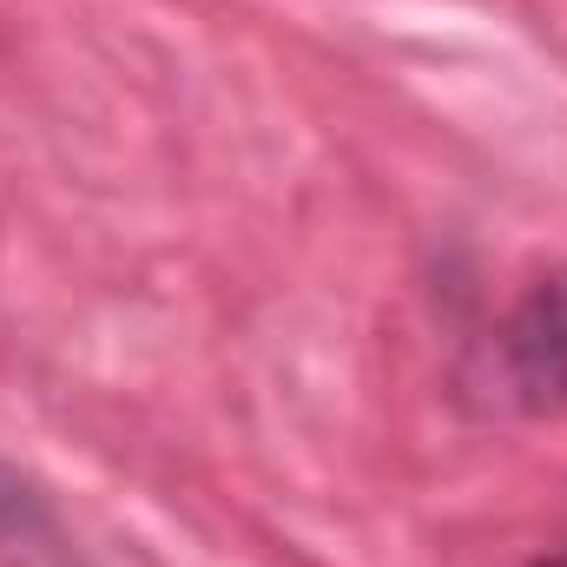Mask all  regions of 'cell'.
<instances>
[{
  "label": "cell",
  "mask_w": 567,
  "mask_h": 567,
  "mask_svg": "<svg viewBox=\"0 0 567 567\" xmlns=\"http://www.w3.org/2000/svg\"><path fill=\"white\" fill-rule=\"evenodd\" d=\"M495 363L522 410H567V271L542 278L508 310Z\"/></svg>",
  "instance_id": "1"
},
{
  "label": "cell",
  "mask_w": 567,
  "mask_h": 567,
  "mask_svg": "<svg viewBox=\"0 0 567 567\" xmlns=\"http://www.w3.org/2000/svg\"><path fill=\"white\" fill-rule=\"evenodd\" d=\"M548 567H567V548H561V555H555V561H548Z\"/></svg>",
  "instance_id": "2"
}]
</instances>
